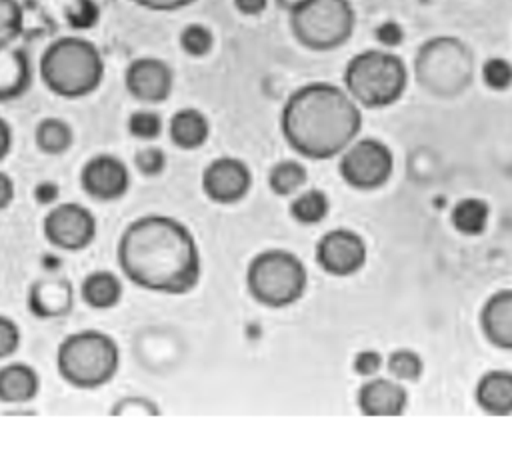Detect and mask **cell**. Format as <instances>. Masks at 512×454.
I'll list each match as a JSON object with an SVG mask.
<instances>
[{
    "label": "cell",
    "mask_w": 512,
    "mask_h": 454,
    "mask_svg": "<svg viewBox=\"0 0 512 454\" xmlns=\"http://www.w3.org/2000/svg\"><path fill=\"white\" fill-rule=\"evenodd\" d=\"M24 28V12L18 0H0V46L14 44Z\"/></svg>",
    "instance_id": "cell-27"
},
{
    "label": "cell",
    "mask_w": 512,
    "mask_h": 454,
    "mask_svg": "<svg viewBox=\"0 0 512 454\" xmlns=\"http://www.w3.org/2000/svg\"><path fill=\"white\" fill-rule=\"evenodd\" d=\"M40 76L54 94L62 98H80L100 86L104 60L90 40L62 36L42 52Z\"/></svg>",
    "instance_id": "cell-3"
},
{
    "label": "cell",
    "mask_w": 512,
    "mask_h": 454,
    "mask_svg": "<svg viewBox=\"0 0 512 454\" xmlns=\"http://www.w3.org/2000/svg\"><path fill=\"white\" fill-rule=\"evenodd\" d=\"M268 0H234V6L246 14V16H256L266 8Z\"/></svg>",
    "instance_id": "cell-40"
},
{
    "label": "cell",
    "mask_w": 512,
    "mask_h": 454,
    "mask_svg": "<svg viewBox=\"0 0 512 454\" xmlns=\"http://www.w3.org/2000/svg\"><path fill=\"white\" fill-rule=\"evenodd\" d=\"M110 414L114 416H136V414H144V416H156L160 414L158 404H154L150 398L144 396H124L120 398L112 408Z\"/></svg>",
    "instance_id": "cell-32"
},
{
    "label": "cell",
    "mask_w": 512,
    "mask_h": 454,
    "mask_svg": "<svg viewBox=\"0 0 512 454\" xmlns=\"http://www.w3.org/2000/svg\"><path fill=\"white\" fill-rule=\"evenodd\" d=\"M120 364V350L112 336L100 330H80L66 336L56 350V368L64 382L92 390L110 382Z\"/></svg>",
    "instance_id": "cell-4"
},
{
    "label": "cell",
    "mask_w": 512,
    "mask_h": 454,
    "mask_svg": "<svg viewBox=\"0 0 512 454\" xmlns=\"http://www.w3.org/2000/svg\"><path fill=\"white\" fill-rule=\"evenodd\" d=\"M128 132L140 140H154L162 132V118L154 110H136L128 118Z\"/></svg>",
    "instance_id": "cell-29"
},
{
    "label": "cell",
    "mask_w": 512,
    "mask_h": 454,
    "mask_svg": "<svg viewBox=\"0 0 512 454\" xmlns=\"http://www.w3.org/2000/svg\"><path fill=\"white\" fill-rule=\"evenodd\" d=\"M10 148H12V128L0 116V160L10 152Z\"/></svg>",
    "instance_id": "cell-41"
},
{
    "label": "cell",
    "mask_w": 512,
    "mask_h": 454,
    "mask_svg": "<svg viewBox=\"0 0 512 454\" xmlns=\"http://www.w3.org/2000/svg\"><path fill=\"white\" fill-rule=\"evenodd\" d=\"M36 146L46 154H62L72 144V130L60 118H44L34 132Z\"/></svg>",
    "instance_id": "cell-24"
},
{
    "label": "cell",
    "mask_w": 512,
    "mask_h": 454,
    "mask_svg": "<svg viewBox=\"0 0 512 454\" xmlns=\"http://www.w3.org/2000/svg\"><path fill=\"white\" fill-rule=\"evenodd\" d=\"M380 364H382V358L376 350H364L354 358V370L358 374H364V376H370V374L378 372Z\"/></svg>",
    "instance_id": "cell-37"
},
{
    "label": "cell",
    "mask_w": 512,
    "mask_h": 454,
    "mask_svg": "<svg viewBox=\"0 0 512 454\" xmlns=\"http://www.w3.org/2000/svg\"><path fill=\"white\" fill-rule=\"evenodd\" d=\"M74 288L64 278L36 280L28 290V310L40 320L62 318L72 310Z\"/></svg>",
    "instance_id": "cell-15"
},
{
    "label": "cell",
    "mask_w": 512,
    "mask_h": 454,
    "mask_svg": "<svg viewBox=\"0 0 512 454\" xmlns=\"http://www.w3.org/2000/svg\"><path fill=\"white\" fill-rule=\"evenodd\" d=\"M214 36L204 24H188L180 32V46L190 56H204L212 50Z\"/></svg>",
    "instance_id": "cell-28"
},
{
    "label": "cell",
    "mask_w": 512,
    "mask_h": 454,
    "mask_svg": "<svg viewBox=\"0 0 512 454\" xmlns=\"http://www.w3.org/2000/svg\"><path fill=\"white\" fill-rule=\"evenodd\" d=\"M250 184L252 174L248 166L242 160L230 156L212 160L202 174V188L206 196L222 204L244 198L250 190Z\"/></svg>",
    "instance_id": "cell-13"
},
{
    "label": "cell",
    "mask_w": 512,
    "mask_h": 454,
    "mask_svg": "<svg viewBox=\"0 0 512 454\" xmlns=\"http://www.w3.org/2000/svg\"><path fill=\"white\" fill-rule=\"evenodd\" d=\"M294 36L312 50H332L344 44L354 28L348 0H304L290 12Z\"/></svg>",
    "instance_id": "cell-8"
},
{
    "label": "cell",
    "mask_w": 512,
    "mask_h": 454,
    "mask_svg": "<svg viewBox=\"0 0 512 454\" xmlns=\"http://www.w3.org/2000/svg\"><path fill=\"white\" fill-rule=\"evenodd\" d=\"M316 258L326 272L334 276H348L362 268L366 260V246L356 232L336 228L320 238Z\"/></svg>",
    "instance_id": "cell-12"
},
{
    "label": "cell",
    "mask_w": 512,
    "mask_h": 454,
    "mask_svg": "<svg viewBox=\"0 0 512 454\" xmlns=\"http://www.w3.org/2000/svg\"><path fill=\"white\" fill-rule=\"evenodd\" d=\"M280 124L284 138L296 152L322 160L340 154L356 138L362 114L346 90L314 82L288 98Z\"/></svg>",
    "instance_id": "cell-2"
},
{
    "label": "cell",
    "mask_w": 512,
    "mask_h": 454,
    "mask_svg": "<svg viewBox=\"0 0 512 454\" xmlns=\"http://www.w3.org/2000/svg\"><path fill=\"white\" fill-rule=\"evenodd\" d=\"M488 216H490V210H488V204L484 200L466 198V200H460L454 206L452 224L458 232L468 234V236H476L486 228Z\"/></svg>",
    "instance_id": "cell-23"
},
{
    "label": "cell",
    "mask_w": 512,
    "mask_h": 454,
    "mask_svg": "<svg viewBox=\"0 0 512 454\" xmlns=\"http://www.w3.org/2000/svg\"><path fill=\"white\" fill-rule=\"evenodd\" d=\"M20 346V328L18 324L0 314V360L12 356Z\"/></svg>",
    "instance_id": "cell-34"
},
{
    "label": "cell",
    "mask_w": 512,
    "mask_h": 454,
    "mask_svg": "<svg viewBox=\"0 0 512 454\" xmlns=\"http://www.w3.org/2000/svg\"><path fill=\"white\" fill-rule=\"evenodd\" d=\"M80 186L96 200H116L130 188V170L114 154H96L82 166Z\"/></svg>",
    "instance_id": "cell-11"
},
{
    "label": "cell",
    "mask_w": 512,
    "mask_h": 454,
    "mask_svg": "<svg viewBox=\"0 0 512 454\" xmlns=\"http://www.w3.org/2000/svg\"><path fill=\"white\" fill-rule=\"evenodd\" d=\"M134 164L144 176H158L166 166V154L158 146H144L136 152Z\"/></svg>",
    "instance_id": "cell-33"
},
{
    "label": "cell",
    "mask_w": 512,
    "mask_h": 454,
    "mask_svg": "<svg viewBox=\"0 0 512 454\" xmlns=\"http://www.w3.org/2000/svg\"><path fill=\"white\" fill-rule=\"evenodd\" d=\"M408 396L402 384L386 378L366 382L358 392V406L366 416H398L404 412Z\"/></svg>",
    "instance_id": "cell-16"
},
{
    "label": "cell",
    "mask_w": 512,
    "mask_h": 454,
    "mask_svg": "<svg viewBox=\"0 0 512 454\" xmlns=\"http://www.w3.org/2000/svg\"><path fill=\"white\" fill-rule=\"evenodd\" d=\"M476 402L488 414L512 412V372L492 370L484 374L476 386Z\"/></svg>",
    "instance_id": "cell-20"
},
{
    "label": "cell",
    "mask_w": 512,
    "mask_h": 454,
    "mask_svg": "<svg viewBox=\"0 0 512 454\" xmlns=\"http://www.w3.org/2000/svg\"><path fill=\"white\" fill-rule=\"evenodd\" d=\"M82 300L96 310L112 308L122 298V282L110 270H94L84 276L80 284Z\"/></svg>",
    "instance_id": "cell-22"
},
{
    "label": "cell",
    "mask_w": 512,
    "mask_h": 454,
    "mask_svg": "<svg viewBox=\"0 0 512 454\" xmlns=\"http://www.w3.org/2000/svg\"><path fill=\"white\" fill-rule=\"evenodd\" d=\"M32 82V66L26 50L8 44L0 46V100L22 96Z\"/></svg>",
    "instance_id": "cell-17"
},
{
    "label": "cell",
    "mask_w": 512,
    "mask_h": 454,
    "mask_svg": "<svg viewBox=\"0 0 512 454\" xmlns=\"http://www.w3.org/2000/svg\"><path fill=\"white\" fill-rule=\"evenodd\" d=\"M32 194H34V200H36L40 206H52V204H56V200H58V196H60V188H58V184L52 182V180H42V182H38V184L34 186Z\"/></svg>",
    "instance_id": "cell-36"
},
{
    "label": "cell",
    "mask_w": 512,
    "mask_h": 454,
    "mask_svg": "<svg viewBox=\"0 0 512 454\" xmlns=\"http://www.w3.org/2000/svg\"><path fill=\"white\" fill-rule=\"evenodd\" d=\"M290 214L302 224H318L328 214V198L322 190H306L292 202Z\"/></svg>",
    "instance_id": "cell-25"
},
{
    "label": "cell",
    "mask_w": 512,
    "mask_h": 454,
    "mask_svg": "<svg viewBox=\"0 0 512 454\" xmlns=\"http://www.w3.org/2000/svg\"><path fill=\"white\" fill-rule=\"evenodd\" d=\"M14 198V180L6 174L0 172V210H4Z\"/></svg>",
    "instance_id": "cell-39"
},
{
    "label": "cell",
    "mask_w": 512,
    "mask_h": 454,
    "mask_svg": "<svg viewBox=\"0 0 512 454\" xmlns=\"http://www.w3.org/2000/svg\"><path fill=\"white\" fill-rule=\"evenodd\" d=\"M276 2H278L282 8H286L288 12H292V10H294V8H298L304 0H276Z\"/></svg>",
    "instance_id": "cell-42"
},
{
    "label": "cell",
    "mask_w": 512,
    "mask_h": 454,
    "mask_svg": "<svg viewBox=\"0 0 512 454\" xmlns=\"http://www.w3.org/2000/svg\"><path fill=\"white\" fill-rule=\"evenodd\" d=\"M40 390L38 372L26 362H10L0 366V402L24 404Z\"/></svg>",
    "instance_id": "cell-19"
},
{
    "label": "cell",
    "mask_w": 512,
    "mask_h": 454,
    "mask_svg": "<svg viewBox=\"0 0 512 454\" xmlns=\"http://www.w3.org/2000/svg\"><path fill=\"white\" fill-rule=\"evenodd\" d=\"M132 2H136L138 6H144L148 10H162V12H166V10H178L182 6H188L194 0H132Z\"/></svg>",
    "instance_id": "cell-38"
},
{
    "label": "cell",
    "mask_w": 512,
    "mask_h": 454,
    "mask_svg": "<svg viewBox=\"0 0 512 454\" xmlns=\"http://www.w3.org/2000/svg\"><path fill=\"white\" fill-rule=\"evenodd\" d=\"M480 322L488 340L512 350V290H500L490 296L482 308Z\"/></svg>",
    "instance_id": "cell-18"
},
{
    "label": "cell",
    "mask_w": 512,
    "mask_h": 454,
    "mask_svg": "<svg viewBox=\"0 0 512 454\" xmlns=\"http://www.w3.org/2000/svg\"><path fill=\"white\" fill-rule=\"evenodd\" d=\"M304 264L286 250H266L248 266V288L252 296L266 306H288L296 302L306 288Z\"/></svg>",
    "instance_id": "cell-7"
},
{
    "label": "cell",
    "mask_w": 512,
    "mask_h": 454,
    "mask_svg": "<svg viewBox=\"0 0 512 454\" xmlns=\"http://www.w3.org/2000/svg\"><path fill=\"white\" fill-rule=\"evenodd\" d=\"M128 92L140 102H162L172 92V70L160 58H136L126 68L124 76Z\"/></svg>",
    "instance_id": "cell-14"
},
{
    "label": "cell",
    "mask_w": 512,
    "mask_h": 454,
    "mask_svg": "<svg viewBox=\"0 0 512 454\" xmlns=\"http://www.w3.org/2000/svg\"><path fill=\"white\" fill-rule=\"evenodd\" d=\"M408 72L396 54L366 50L356 54L344 72L346 92L360 104L380 108L396 102L406 88Z\"/></svg>",
    "instance_id": "cell-5"
},
{
    "label": "cell",
    "mask_w": 512,
    "mask_h": 454,
    "mask_svg": "<svg viewBox=\"0 0 512 454\" xmlns=\"http://www.w3.org/2000/svg\"><path fill=\"white\" fill-rule=\"evenodd\" d=\"M168 134H170V140L178 148L192 150L206 142V138L210 134V124L200 110L182 108L170 118Z\"/></svg>",
    "instance_id": "cell-21"
},
{
    "label": "cell",
    "mask_w": 512,
    "mask_h": 454,
    "mask_svg": "<svg viewBox=\"0 0 512 454\" xmlns=\"http://www.w3.org/2000/svg\"><path fill=\"white\" fill-rule=\"evenodd\" d=\"M388 370L398 380H416L422 374V360L412 350H396L388 358Z\"/></svg>",
    "instance_id": "cell-30"
},
{
    "label": "cell",
    "mask_w": 512,
    "mask_h": 454,
    "mask_svg": "<svg viewBox=\"0 0 512 454\" xmlns=\"http://www.w3.org/2000/svg\"><path fill=\"white\" fill-rule=\"evenodd\" d=\"M116 258L138 288L162 294L190 292L200 280V252L192 232L176 218L146 214L120 234Z\"/></svg>",
    "instance_id": "cell-1"
},
{
    "label": "cell",
    "mask_w": 512,
    "mask_h": 454,
    "mask_svg": "<svg viewBox=\"0 0 512 454\" xmlns=\"http://www.w3.org/2000/svg\"><path fill=\"white\" fill-rule=\"evenodd\" d=\"M46 240L60 250H82L96 238L92 210L78 202L52 204L42 224Z\"/></svg>",
    "instance_id": "cell-10"
},
{
    "label": "cell",
    "mask_w": 512,
    "mask_h": 454,
    "mask_svg": "<svg viewBox=\"0 0 512 454\" xmlns=\"http://www.w3.org/2000/svg\"><path fill=\"white\" fill-rule=\"evenodd\" d=\"M306 182V168L296 160L278 162L270 170V188L276 194H292Z\"/></svg>",
    "instance_id": "cell-26"
},
{
    "label": "cell",
    "mask_w": 512,
    "mask_h": 454,
    "mask_svg": "<svg viewBox=\"0 0 512 454\" xmlns=\"http://www.w3.org/2000/svg\"><path fill=\"white\" fill-rule=\"evenodd\" d=\"M374 36H376V40H378L382 46L394 48V46H398V44L404 40V30H402V26H400L398 22L386 20V22H382V24L374 30Z\"/></svg>",
    "instance_id": "cell-35"
},
{
    "label": "cell",
    "mask_w": 512,
    "mask_h": 454,
    "mask_svg": "<svg viewBox=\"0 0 512 454\" xmlns=\"http://www.w3.org/2000/svg\"><path fill=\"white\" fill-rule=\"evenodd\" d=\"M482 80L492 90H506L512 84V64L506 58H490L482 66Z\"/></svg>",
    "instance_id": "cell-31"
},
{
    "label": "cell",
    "mask_w": 512,
    "mask_h": 454,
    "mask_svg": "<svg viewBox=\"0 0 512 454\" xmlns=\"http://www.w3.org/2000/svg\"><path fill=\"white\" fill-rule=\"evenodd\" d=\"M416 76L436 96L460 94L474 76V56L456 38H434L416 56Z\"/></svg>",
    "instance_id": "cell-6"
},
{
    "label": "cell",
    "mask_w": 512,
    "mask_h": 454,
    "mask_svg": "<svg viewBox=\"0 0 512 454\" xmlns=\"http://www.w3.org/2000/svg\"><path fill=\"white\" fill-rule=\"evenodd\" d=\"M392 152L390 148L374 138H362L350 142L340 158L342 178L362 190L382 186L392 174Z\"/></svg>",
    "instance_id": "cell-9"
}]
</instances>
